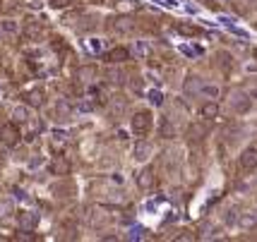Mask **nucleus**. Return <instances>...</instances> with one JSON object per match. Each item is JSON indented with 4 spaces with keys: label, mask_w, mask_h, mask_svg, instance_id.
<instances>
[{
    "label": "nucleus",
    "mask_w": 257,
    "mask_h": 242,
    "mask_svg": "<svg viewBox=\"0 0 257 242\" xmlns=\"http://www.w3.org/2000/svg\"><path fill=\"white\" fill-rule=\"evenodd\" d=\"M255 58H257V53H255Z\"/></svg>",
    "instance_id": "19"
},
{
    "label": "nucleus",
    "mask_w": 257,
    "mask_h": 242,
    "mask_svg": "<svg viewBox=\"0 0 257 242\" xmlns=\"http://www.w3.org/2000/svg\"><path fill=\"white\" fill-rule=\"evenodd\" d=\"M245 3H257V0H245Z\"/></svg>",
    "instance_id": "18"
},
{
    "label": "nucleus",
    "mask_w": 257,
    "mask_h": 242,
    "mask_svg": "<svg viewBox=\"0 0 257 242\" xmlns=\"http://www.w3.org/2000/svg\"><path fill=\"white\" fill-rule=\"evenodd\" d=\"M231 103H233V110H238V113H245V110L250 108V96H245V94H233Z\"/></svg>",
    "instance_id": "11"
},
{
    "label": "nucleus",
    "mask_w": 257,
    "mask_h": 242,
    "mask_svg": "<svg viewBox=\"0 0 257 242\" xmlns=\"http://www.w3.org/2000/svg\"><path fill=\"white\" fill-rule=\"evenodd\" d=\"M20 225H22V228H34V225H36V213L22 211V213H20Z\"/></svg>",
    "instance_id": "14"
},
{
    "label": "nucleus",
    "mask_w": 257,
    "mask_h": 242,
    "mask_svg": "<svg viewBox=\"0 0 257 242\" xmlns=\"http://www.w3.org/2000/svg\"><path fill=\"white\" fill-rule=\"evenodd\" d=\"M130 58V51L125 48V46H118V48H111L108 53L103 55V60L106 63H125Z\"/></svg>",
    "instance_id": "8"
},
{
    "label": "nucleus",
    "mask_w": 257,
    "mask_h": 242,
    "mask_svg": "<svg viewBox=\"0 0 257 242\" xmlns=\"http://www.w3.org/2000/svg\"><path fill=\"white\" fill-rule=\"evenodd\" d=\"M27 101H29V106H34V108H41L44 106V91L41 89H32L27 94Z\"/></svg>",
    "instance_id": "13"
},
{
    "label": "nucleus",
    "mask_w": 257,
    "mask_h": 242,
    "mask_svg": "<svg viewBox=\"0 0 257 242\" xmlns=\"http://www.w3.org/2000/svg\"><path fill=\"white\" fill-rule=\"evenodd\" d=\"M48 170H51L53 175H67V173H70V163H67V158L58 156V158H53V161H51Z\"/></svg>",
    "instance_id": "9"
},
{
    "label": "nucleus",
    "mask_w": 257,
    "mask_h": 242,
    "mask_svg": "<svg viewBox=\"0 0 257 242\" xmlns=\"http://www.w3.org/2000/svg\"><path fill=\"white\" fill-rule=\"evenodd\" d=\"M24 36L29 39V41H41L46 36V29L41 22H36V20H29V22L24 24Z\"/></svg>",
    "instance_id": "4"
},
{
    "label": "nucleus",
    "mask_w": 257,
    "mask_h": 242,
    "mask_svg": "<svg viewBox=\"0 0 257 242\" xmlns=\"http://www.w3.org/2000/svg\"><path fill=\"white\" fill-rule=\"evenodd\" d=\"M245 91H247L250 99H257V82H250V84L245 87Z\"/></svg>",
    "instance_id": "16"
},
{
    "label": "nucleus",
    "mask_w": 257,
    "mask_h": 242,
    "mask_svg": "<svg viewBox=\"0 0 257 242\" xmlns=\"http://www.w3.org/2000/svg\"><path fill=\"white\" fill-rule=\"evenodd\" d=\"M72 0H51V5L53 8H65V5H70Z\"/></svg>",
    "instance_id": "17"
},
{
    "label": "nucleus",
    "mask_w": 257,
    "mask_h": 242,
    "mask_svg": "<svg viewBox=\"0 0 257 242\" xmlns=\"http://www.w3.org/2000/svg\"><path fill=\"white\" fill-rule=\"evenodd\" d=\"M200 115H202V120H214V118L219 115V103H216V101H207V103H202Z\"/></svg>",
    "instance_id": "10"
},
{
    "label": "nucleus",
    "mask_w": 257,
    "mask_h": 242,
    "mask_svg": "<svg viewBox=\"0 0 257 242\" xmlns=\"http://www.w3.org/2000/svg\"><path fill=\"white\" fill-rule=\"evenodd\" d=\"M137 185H140L142 189H147V192H149V189H154V185H157V175H154V168H152V165H147L145 170L140 173Z\"/></svg>",
    "instance_id": "6"
},
{
    "label": "nucleus",
    "mask_w": 257,
    "mask_h": 242,
    "mask_svg": "<svg viewBox=\"0 0 257 242\" xmlns=\"http://www.w3.org/2000/svg\"><path fill=\"white\" fill-rule=\"evenodd\" d=\"M111 29L115 34H133L135 29H137V24H135V20H130V17H118V20L111 22Z\"/></svg>",
    "instance_id": "7"
},
{
    "label": "nucleus",
    "mask_w": 257,
    "mask_h": 242,
    "mask_svg": "<svg viewBox=\"0 0 257 242\" xmlns=\"http://www.w3.org/2000/svg\"><path fill=\"white\" fill-rule=\"evenodd\" d=\"M127 110V99L125 96H113L111 103H108V113H111L113 120H120Z\"/></svg>",
    "instance_id": "5"
},
{
    "label": "nucleus",
    "mask_w": 257,
    "mask_h": 242,
    "mask_svg": "<svg viewBox=\"0 0 257 242\" xmlns=\"http://www.w3.org/2000/svg\"><path fill=\"white\" fill-rule=\"evenodd\" d=\"M176 29H178L180 34H185V36H197V34H202L197 27H190V24H178Z\"/></svg>",
    "instance_id": "15"
},
{
    "label": "nucleus",
    "mask_w": 257,
    "mask_h": 242,
    "mask_svg": "<svg viewBox=\"0 0 257 242\" xmlns=\"http://www.w3.org/2000/svg\"><path fill=\"white\" fill-rule=\"evenodd\" d=\"M152 125H154V118H152L149 110H137L133 115V132L137 137H147L152 132Z\"/></svg>",
    "instance_id": "1"
},
{
    "label": "nucleus",
    "mask_w": 257,
    "mask_h": 242,
    "mask_svg": "<svg viewBox=\"0 0 257 242\" xmlns=\"http://www.w3.org/2000/svg\"><path fill=\"white\" fill-rule=\"evenodd\" d=\"M0 142L5 144V146H17L20 144V127L15 122L0 125Z\"/></svg>",
    "instance_id": "3"
},
{
    "label": "nucleus",
    "mask_w": 257,
    "mask_h": 242,
    "mask_svg": "<svg viewBox=\"0 0 257 242\" xmlns=\"http://www.w3.org/2000/svg\"><path fill=\"white\" fill-rule=\"evenodd\" d=\"M238 168L243 170V173H252L257 168V142L250 144L245 151L240 154V158H238Z\"/></svg>",
    "instance_id": "2"
},
{
    "label": "nucleus",
    "mask_w": 257,
    "mask_h": 242,
    "mask_svg": "<svg viewBox=\"0 0 257 242\" xmlns=\"http://www.w3.org/2000/svg\"><path fill=\"white\" fill-rule=\"evenodd\" d=\"M204 134H207V127H202V122H192L190 130H188V139L200 142V139H204Z\"/></svg>",
    "instance_id": "12"
}]
</instances>
